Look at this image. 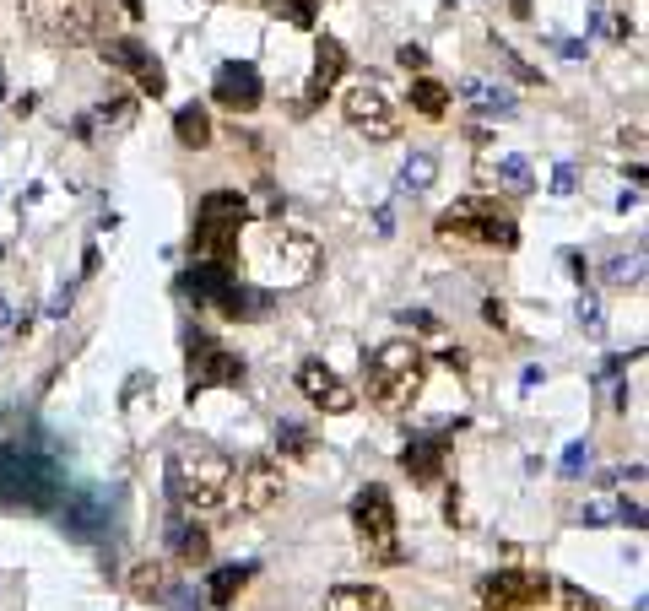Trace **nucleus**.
Instances as JSON below:
<instances>
[{"label": "nucleus", "instance_id": "1", "mask_svg": "<svg viewBox=\"0 0 649 611\" xmlns=\"http://www.w3.org/2000/svg\"><path fill=\"white\" fill-rule=\"evenodd\" d=\"M65 498V466L44 433H0V503L49 514Z\"/></svg>", "mask_w": 649, "mask_h": 611}, {"label": "nucleus", "instance_id": "2", "mask_svg": "<svg viewBox=\"0 0 649 611\" xmlns=\"http://www.w3.org/2000/svg\"><path fill=\"white\" fill-rule=\"evenodd\" d=\"M233 460L222 449H179L168 460V498L174 509L190 514H217L233 503Z\"/></svg>", "mask_w": 649, "mask_h": 611}, {"label": "nucleus", "instance_id": "3", "mask_svg": "<svg viewBox=\"0 0 649 611\" xmlns=\"http://www.w3.org/2000/svg\"><path fill=\"white\" fill-rule=\"evenodd\" d=\"M422 384H428V352L417 341H384V347L368 357V401L390 417L417 406Z\"/></svg>", "mask_w": 649, "mask_h": 611}, {"label": "nucleus", "instance_id": "4", "mask_svg": "<svg viewBox=\"0 0 649 611\" xmlns=\"http://www.w3.org/2000/svg\"><path fill=\"white\" fill-rule=\"evenodd\" d=\"M433 233L444 244H482V249H514L520 244V222H514L509 206L487 201V195H466L433 222Z\"/></svg>", "mask_w": 649, "mask_h": 611}, {"label": "nucleus", "instance_id": "5", "mask_svg": "<svg viewBox=\"0 0 649 611\" xmlns=\"http://www.w3.org/2000/svg\"><path fill=\"white\" fill-rule=\"evenodd\" d=\"M22 22L49 44H103L109 38L103 33L109 17L92 0H22Z\"/></svg>", "mask_w": 649, "mask_h": 611}, {"label": "nucleus", "instance_id": "6", "mask_svg": "<svg viewBox=\"0 0 649 611\" xmlns=\"http://www.w3.org/2000/svg\"><path fill=\"white\" fill-rule=\"evenodd\" d=\"M352 525L357 536H363V547L384 557V563H395L401 557V547H395V503L384 487H363V493L352 498Z\"/></svg>", "mask_w": 649, "mask_h": 611}, {"label": "nucleus", "instance_id": "7", "mask_svg": "<svg viewBox=\"0 0 649 611\" xmlns=\"http://www.w3.org/2000/svg\"><path fill=\"white\" fill-rule=\"evenodd\" d=\"M341 114H347V125L363 130L368 141H395V136H401V114H395L390 92H384L379 82L352 87L347 98H341Z\"/></svg>", "mask_w": 649, "mask_h": 611}, {"label": "nucleus", "instance_id": "8", "mask_svg": "<svg viewBox=\"0 0 649 611\" xmlns=\"http://www.w3.org/2000/svg\"><path fill=\"white\" fill-rule=\"evenodd\" d=\"M184 379H190V395L217 390V384H238L244 379V357L228 352L211 336H190V357H184Z\"/></svg>", "mask_w": 649, "mask_h": 611}, {"label": "nucleus", "instance_id": "9", "mask_svg": "<svg viewBox=\"0 0 649 611\" xmlns=\"http://www.w3.org/2000/svg\"><path fill=\"white\" fill-rule=\"evenodd\" d=\"M271 271L282 287H303L320 271V244L298 228H271Z\"/></svg>", "mask_w": 649, "mask_h": 611}, {"label": "nucleus", "instance_id": "10", "mask_svg": "<svg viewBox=\"0 0 649 611\" xmlns=\"http://www.w3.org/2000/svg\"><path fill=\"white\" fill-rule=\"evenodd\" d=\"M482 595L487 606H509V611H525V606H541L552 595V579L536 574V568H498V574L482 579Z\"/></svg>", "mask_w": 649, "mask_h": 611}, {"label": "nucleus", "instance_id": "11", "mask_svg": "<svg viewBox=\"0 0 649 611\" xmlns=\"http://www.w3.org/2000/svg\"><path fill=\"white\" fill-rule=\"evenodd\" d=\"M109 65H119V71H130L136 76V87L147 92V98H163L168 92V71H163V60L152 55L141 38H103V49H98Z\"/></svg>", "mask_w": 649, "mask_h": 611}, {"label": "nucleus", "instance_id": "12", "mask_svg": "<svg viewBox=\"0 0 649 611\" xmlns=\"http://www.w3.org/2000/svg\"><path fill=\"white\" fill-rule=\"evenodd\" d=\"M211 98H217L228 114H255L260 103H266V82H260V71L249 60H228V65H217V76H211Z\"/></svg>", "mask_w": 649, "mask_h": 611}, {"label": "nucleus", "instance_id": "13", "mask_svg": "<svg viewBox=\"0 0 649 611\" xmlns=\"http://www.w3.org/2000/svg\"><path fill=\"white\" fill-rule=\"evenodd\" d=\"M233 493H238V509H249V514L276 509L282 503V466L271 455H255L244 466V476H233Z\"/></svg>", "mask_w": 649, "mask_h": 611}, {"label": "nucleus", "instance_id": "14", "mask_svg": "<svg viewBox=\"0 0 649 611\" xmlns=\"http://www.w3.org/2000/svg\"><path fill=\"white\" fill-rule=\"evenodd\" d=\"M238 222H217V217H195V233H190V260L195 265H222L233 271L238 265Z\"/></svg>", "mask_w": 649, "mask_h": 611}, {"label": "nucleus", "instance_id": "15", "mask_svg": "<svg viewBox=\"0 0 649 611\" xmlns=\"http://www.w3.org/2000/svg\"><path fill=\"white\" fill-rule=\"evenodd\" d=\"M401 471L412 476V487H439L449 471V444L439 433H412L401 449Z\"/></svg>", "mask_w": 649, "mask_h": 611}, {"label": "nucleus", "instance_id": "16", "mask_svg": "<svg viewBox=\"0 0 649 611\" xmlns=\"http://www.w3.org/2000/svg\"><path fill=\"white\" fill-rule=\"evenodd\" d=\"M298 390L309 395L320 411H330V417H347V411L357 406V395H352L336 374H330L325 363H303V368H298Z\"/></svg>", "mask_w": 649, "mask_h": 611}, {"label": "nucleus", "instance_id": "17", "mask_svg": "<svg viewBox=\"0 0 649 611\" xmlns=\"http://www.w3.org/2000/svg\"><path fill=\"white\" fill-rule=\"evenodd\" d=\"M347 76V49L336 44V38H320L314 44V71H309V87H303V103L298 109H314V103H325V92Z\"/></svg>", "mask_w": 649, "mask_h": 611}, {"label": "nucleus", "instance_id": "18", "mask_svg": "<svg viewBox=\"0 0 649 611\" xmlns=\"http://www.w3.org/2000/svg\"><path fill=\"white\" fill-rule=\"evenodd\" d=\"M65 530L71 536H98L103 525H109V498L92 493V487H82V493H65Z\"/></svg>", "mask_w": 649, "mask_h": 611}, {"label": "nucleus", "instance_id": "19", "mask_svg": "<svg viewBox=\"0 0 649 611\" xmlns=\"http://www.w3.org/2000/svg\"><path fill=\"white\" fill-rule=\"evenodd\" d=\"M211 309H217L222 320L255 325V320H266V314H271V292H266V287H244V282H233L217 303H211Z\"/></svg>", "mask_w": 649, "mask_h": 611}, {"label": "nucleus", "instance_id": "20", "mask_svg": "<svg viewBox=\"0 0 649 611\" xmlns=\"http://www.w3.org/2000/svg\"><path fill=\"white\" fill-rule=\"evenodd\" d=\"M325 606L330 611H390V595L379 584H336L325 595Z\"/></svg>", "mask_w": 649, "mask_h": 611}, {"label": "nucleus", "instance_id": "21", "mask_svg": "<svg viewBox=\"0 0 649 611\" xmlns=\"http://www.w3.org/2000/svg\"><path fill=\"white\" fill-rule=\"evenodd\" d=\"M195 217H217V222H238V228H244V222H255V206H249V195H238V190H211Z\"/></svg>", "mask_w": 649, "mask_h": 611}, {"label": "nucleus", "instance_id": "22", "mask_svg": "<svg viewBox=\"0 0 649 611\" xmlns=\"http://www.w3.org/2000/svg\"><path fill=\"white\" fill-rule=\"evenodd\" d=\"M249 579H255V563H228V568H217V574H211V584H206V601L228 611V606H233V595L244 590Z\"/></svg>", "mask_w": 649, "mask_h": 611}, {"label": "nucleus", "instance_id": "23", "mask_svg": "<svg viewBox=\"0 0 649 611\" xmlns=\"http://www.w3.org/2000/svg\"><path fill=\"white\" fill-rule=\"evenodd\" d=\"M168 584H174V574H168V563H136L130 568V595H136V601H163L168 595Z\"/></svg>", "mask_w": 649, "mask_h": 611}, {"label": "nucleus", "instance_id": "24", "mask_svg": "<svg viewBox=\"0 0 649 611\" xmlns=\"http://www.w3.org/2000/svg\"><path fill=\"white\" fill-rule=\"evenodd\" d=\"M174 136H179V146H211V114L201 109V103H184V109L174 114Z\"/></svg>", "mask_w": 649, "mask_h": 611}, {"label": "nucleus", "instance_id": "25", "mask_svg": "<svg viewBox=\"0 0 649 611\" xmlns=\"http://www.w3.org/2000/svg\"><path fill=\"white\" fill-rule=\"evenodd\" d=\"M168 536H174V552H179V563H190V568H201L206 563V552H211V536L201 525H184V520H174L168 525Z\"/></svg>", "mask_w": 649, "mask_h": 611}, {"label": "nucleus", "instance_id": "26", "mask_svg": "<svg viewBox=\"0 0 649 611\" xmlns=\"http://www.w3.org/2000/svg\"><path fill=\"white\" fill-rule=\"evenodd\" d=\"M433 179H439V157H433V152H412V157L401 163V195L433 190Z\"/></svg>", "mask_w": 649, "mask_h": 611}, {"label": "nucleus", "instance_id": "27", "mask_svg": "<svg viewBox=\"0 0 649 611\" xmlns=\"http://www.w3.org/2000/svg\"><path fill=\"white\" fill-rule=\"evenodd\" d=\"M412 109L422 119H444L449 114V87L433 82V76H417V82H412Z\"/></svg>", "mask_w": 649, "mask_h": 611}, {"label": "nucleus", "instance_id": "28", "mask_svg": "<svg viewBox=\"0 0 649 611\" xmlns=\"http://www.w3.org/2000/svg\"><path fill=\"white\" fill-rule=\"evenodd\" d=\"M460 98H466L476 114H514V98H503V92L487 87V82H466V87H460Z\"/></svg>", "mask_w": 649, "mask_h": 611}, {"label": "nucleus", "instance_id": "29", "mask_svg": "<svg viewBox=\"0 0 649 611\" xmlns=\"http://www.w3.org/2000/svg\"><path fill=\"white\" fill-rule=\"evenodd\" d=\"M276 449L282 455H314V433L303 422H276Z\"/></svg>", "mask_w": 649, "mask_h": 611}, {"label": "nucleus", "instance_id": "30", "mask_svg": "<svg viewBox=\"0 0 649 611\" xmlns=\"http://www.w3.org/2000/svg\"><path fill=\"white\" fill-rule=\"evenodd\" d=\"M266 6L276 17H287L293 28H314V6H320V0H266Z\"/></svg>", "mask_w": 649, "mask_h": 611}, {"label": "nucleus", "instance_id": "31", "mask_svg": "<svg viewBox=\"0 0 649 611\" xmlns=\"http://www.w3.org/2000/svg\"><path fill=\"white\" fill-rule=\"evenodd\" d=\"M498 179L509 184V190H531V184H536V174H531V163H525V157H503Z\"/></svg>", "mask_w": 649, "mask_h": 611}, {"label": "nucleus", "instance_id": "32", "mask_svg": "<svg viewBox=\"0 0 649 611\" xmlns=\"http://www.w3.org/2000/svg\"><path fill=\"white\" fill-rule=\"evenodd\" d=\"M493 49H498V60L514 71V82H525V87H536V82H541V71H536V65H525V60H520V49H509V44H493Z\"/></svg>", "mask_w": 649, "mask_h": 611}, {"label": "nucleus", "instance_id": "33", "mask_svg": "<svg viewBox=\"0 0 649 611\" xmlns=\"http://www.w3.org/2000/svg\"><path fill=\"white\" fill-rule=\"evenodd\" d=\"M644 276V255H633V260H612V271H606V282L612 287H633Z\"/></svg>", "mask_w": 649, "mask_h": 611}, {"label": "nucleus", "instance_id": "34", "mask_svg": "<svg viewBox=\"0 0 649 611\" xmlns=\"http://www.w3.org/2000/svg\"><path fill=\"white\" fill-rule=\"evenodd\" d=\"M595 33H601V38H628V33H633V22L601 6V11H595Z\"/></svg>", "mask_w": 649, "mask_h": 611}, {"label": "nucleus", "instance_id": "35", "mask_svg": "<svg viewBox=\"0 0 649 611\" xmlns=\"http://www.w3.org/2000/svg\"><path fill=\"white\" fill-rule=\"evenodd\" d=\"M558 601H563V611H601V601L585 595L579 584H558Z\"/></svg>", "mask_w": 649, "mask_h": 611}, {"label": "nucleus", "instance_id": "36", "mask_svg": "<svg viewBox=\"0 0 649 611\" xmlns=\"http://www.w3.org/2000/svg\"><path fill=\"white\" fill-rule=\"evenodd\" d=\"M163 601H168V611H201V595H195L190 584H168Z\"/></svg>", "mask_w": 649, "mask_h": 611}, {"label": "nucleus", "instance_id": "37", "mask_svg": "<svg viewBox=\"0 0 649 611\" xmlns=\"http://www.w3.org/2000/svg\"><path fill=\"white\" fill-rule=\"evenodd\" d=\"M585 466H590V444H568L563 449V476H579Z\"/></svg>", "mask_w": 649, "mask_h": 611}, {"label": "nucleus", "instance_id": "38", "mask_svg": "<svg viewBox=\"0 0 649 611\" xmlns=\"http://www.w3.org/2000/svg\"><path fill=\"white\" fill-rule=\"evenodd\" d=\"M395 60H401V71H428V49H422V44H401V55H395Z\"/></svg>", "mask_w": 649, "mask_h": 611}, {"label": "nucleus", "instance_id": "39", "mask_svg": "<svg viewBox=\"0 0 649 611\" xmlns=\"http://www.w3.org/2000/svg\"><path fill=\"white\" fill-rule=\"evenodd\" d=\"M579 325H585V330H601L606 320H601V303H595V298H579Z\"/></svg>", "mask_w": 649, "mask_h": 611}, {"label": "nucleus", "instance_id": "40", "mask_svg": "<svg viewBox=\"0 0 649 611\" xmlns=\"http://www.w3.org/2000/svg\"><path fill=\"white\" fill-rule=\"evenodd\" d=\"M401 320L412 325V330H422V336H439V320H433V314H417V309H406Z\"/></svg>", "mask_w": 649, "mask_h": 611}, {"label": "nucleus", "instance_id": "41", "mask_svg": "<svg viewBox=\"0 0 649 611\" xmlns=\"http://www.w3.org/2000/svg\"><path fill=\"white\" fill-rule=\"evenodd\" d=\"M563 265H568V276H574V282H585V276H590V265H585L579 249H563Z\"/></svg>", "mask_w": 649, "mask_h": 611}, {"label": "nucleus", "instance_id": "42", "mask_svg": "<svg viewBox=\"0 0 649 611\" xmlns=\"http://www.w3.org/2000/svg\"><path fill=\"white\" fill-rule=\"evenodd\" d=\"M482 320H487V325H503V320H509V303H503V298H487V303H482Z\"/></svg>", "mask_w": 649, "mask_h": 611}, {"label": "nucleus", "instance_id": "43", "mask_svg": "<svg viewBox=\"0 0 649 611\" xmlns=\"http://www.w3.org/2000/svg\"><path fill=\"white\" fill-rule=\"evenodd\" d=\"M552 195H574V168H558V174H552Z\"/></svg>", "mask_w": 649, "mask_h": 611}, {"label": "nucleus", "instance_id": "44", "mask_svg": "<svg viewBox=\"0 0 649 611\" xmlns=\"http://www.w3.org/2000/svg\"><path fill=\"white\" fill-rule=\"evenodd\" d=\"M558 49H563V55H568V60H579V55H590V49H585V44H579V38H563V44H558Z\"/></svg>", "mask_w": 649, "mask_h": 611}, {"label": "nucleus", "instance_id": "45", "mask_svg": "<svg viewBox=\"0 0 649 611\" xmlns=\"http://www.w3.org/2000/svg\"><path fill=\"white\" fill-rule=\"evenodd\" d=\"M119 11H125V17H141L147 6H141V0H119Z\"/></svg>", "mask_w": 649, "mask_h": 611}, {"label": "nucleus", "instance_id": "46", "mask_svg": "<svg viewBox=\"0 0 649 611\" xmlns=\"http://www.w3.org/2000/svg\"><path fill=\"white\" fill-rule=\"evenodd\" d=\"M509 11L514 17H531V0H509Z\"/></svg>", "mask_w": 649, "mask_h": 611}, {"label": "nucleus", "instance_id": "47", "mask_svg": "<svg viewBox=\"0 0 649 611\" xmlns=\"http://www.w3.org/2000/svg\"><path fill=\"white\" fill-rule=\"evenodd\" d=\"M482 611H509V606H482Z\"/></svg>", "mask_w": 649, "mask_h": 611}, {"label": "nucleus", "instance_id": "48", "mask_svg": "<svg viewBox=\"0 0 649 611\" xmlns=\"http://www.w3.org/2000/svg\"><path fill=\"white\" fill-rule=\"evenodd\" d=\"M0 92H6V71H0Z\"/></svg>", "mask_w": 649, "mask_h": 611}, {"label": "nucleus", "instance_id": "49", "mask_svg": "<svg viewBox=\"0 0 649 611\" xmlns=\"http://www.w3.org/2000/svg\"><path fill=\"white\" fill-rule=\"evenodd\" d=\"M0 314H6V298H0Z\"/></svg>", "mask_w": 649, "mask_h": 611}, {"label": "nucleus", "instance_id": "50", "mask_svg": "<svg viewBox=\"0 0 649 611\" xmlns=\"http://www.w3.org/2000/svg\"><path fill=\"white\" fill-rule=\"evenodd\" d=\"M449 6H455V0H449Z\"/></svg>", "mask_w": 649, "mask_h": 611}]
</instances>
